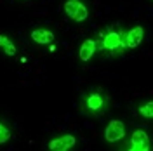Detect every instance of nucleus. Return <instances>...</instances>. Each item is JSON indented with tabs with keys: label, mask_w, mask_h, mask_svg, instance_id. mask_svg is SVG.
<instances>
[{
	"label": "nucleus",
	"mask_w": 153,
	"mask_h": 151,
	"mask_svg": "<svg viewBox=\"0 0 153 151\" xmlns=\"http://www.w3.org/2000/svg\"><path fill=\"white\" fill-rule=\"evenodd\" d=\"M111 103L110 95L105 92V89H92L82 95L80 99V113L85 116H99L108 110Z\"/></svg>",
	"instance_id": "1"
},
{
	"label": "nucleus",
	"mask_w": 153,
	"mask_h": 151,
	"mask_svg": "<svg viewBox=\"0 0 153 151\" xmlns=\"http://www.w3.org/2000/svg\"><path fill=\"white\" fill-rule=\"evenodd\" d=\"M122 31L124 30L120 28H110L103 31V33H99L97 35V47L99 50H103V52H108V54H122L124 50L127 49L124 47V42H122Z\"/></svg>",
	"instance_id": "2"
},
{
	"label": "nucleus",
	"mask_w": 153,
	"mask_h": 151,
	"mask_svg": "<svg viewBox=\"0 0 153 151\" xmlns=\"http://www.w3.org/2000/svg\"><path fill=\"white\" fill-rule=\"evenodd\" d=\"M63 10H65V14L68 18L71 21H75V23H82L89 18V9L80 0H66L65 5H63Z\"/></svg>",
	"instance_id": "3"
},
{
	"label": "nucleus",
	"mask_w": 153,
	"mask_h": 151,
	"mask_svg": "<svg viewBox=\"0 0 153 151\" xmlns=\"http://www.w3.org/2000/svg\"><path fill=\"white\" fill-rule=\"evenodd\" d=\"M152 146V139L146 130L143 129H137L131 134V139L125 144V150L127 151H148Z\"/></svg>",
	"instance_id": "4"
},
{
	"label": "nucleus",
	"mask_w": 153,
	"mask_h": 151,
	"mask_svg": "<svg viewBox=\"0 0 153 151\" xmlns=\"http://www.w3.org/2000/svg\"><path fill=\"white\" fill-rule=\"evenodd\" d=\"M144 38V28L143 26H132L129 28L127 31H122V42H124V47L125 49H136Z\"/></svg>",
	"instance_id": "5"
},
{
	"label": "nucleus",
	"mask_w": 153,
	"mask_h": 151,
	"mask_svg": "<svg viewBox=\"0 0 153 151\" xmlns=\"http://www.w3.org/2000/svg\"><path fill=\"white\" fill-rule=\"evenodd\" d=\"M125 137V125L122 120H111L105 129V139L108 142H118Z\"/></svg>",
	"instance_id": "6"
},
{
	"label": "nucleus",
	"mask_w": 153,
	"mask_h": 151,
	"mask_svg": "<svg viewBox=\"0 0 153 151\" xmlns=\"http://www.w3.org/2000/svg\"><path fill=\"white\" fill-rule=\"evenodd\" d=\"M75 144H76L75 135H71V134H65V135H59V137L51 139L49 144H47V148L51 151H68V150H71Z\"/></svg>",
	"instance_id": "7"
},
{
	"label": "nucleus",
	"mask_w": 153,
	"mask_h": 151,
	"mask_svg": "<svg viewBox=\"0 0 153 151\" xmlns=\"http://www.w3.org/2000/svg\"><path fill=\"white\" fill-rule=\"evenodd\" d=\"M30 37H31V40H33L35 44H40V45H49V44H52L54 38H56L52 31L44 30V28H35L30 33Z\"/></svg>",
	"instance_id": "8"
},
{
	"label": "nucleus",
	"mask_w": 153,
	"mask_h": 151,
	"mask_svg": "<svg viewBox=\"0 0 153 151\" xmlns=\"http://www.w3.org/2000/svg\"><path fill=\"white\" fill-rule=\"evenodd\" d=\"M96 50H97V42H96L94 38H89L85 42H82V45L78 49V57H80V61L87 63V61L96 54Z\"/></svg>",
	"instance_id": "9"
},
{
	"label": "nucleus",
	"mask_w": 153,
	"mask_h": 151,
	"mask_svg": "<svg viewBox=\"0 0 153 151\" xmlns=\"http://www.w3.org/2000/svg\"><path fill=\"white\" fill-rule=\"evenodd\" d=\"M0 47H2V50H4L7 56H16V52H18L14 42H12L7 35H0Z\"/></svg>",
	"instance_id": "10"
},
{
	"label": "nucleus",
	"mask_w": 153,
	"mask_h": 151,
	"mask_svg": "<svg viewBox=\"0 0 153 151\" xmlns=\"http://www.w3.org/2000/svg\"><path fill=\"white\" fill-rule=\"evenodd\" d=\"M137 111H139V115L144 116V118H152V116H153V103H152V101H146L144 104L139 106V110H137Z\"/></svg>",
	"instance_id": "11"
},
{
	"label": "nucleus",
	"mask_w": 153,
	"mask_h": 151,
	"mask_svg": "<svg viewBox=\"0 0 153 151\" xmlns=\"http://www.w3.org/2000/svg\"><path fill=\"white\" fill-rule=\"evenodd\" d=\"M10 139V129L4 122H0V144L7 142Z\"/></svg>",
	"instance_id": "12"
}]
</instances>
